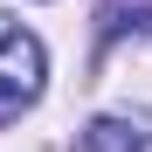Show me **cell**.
<instances>
[{
	"mask_svg": "<svg viewBox=\"0 0 152 152\" xmlns=\"http://www.w3.org/2000/svg\"><path fill=\"white\" fill-rule=\"evenodd\" d=\"M76 152H152V118L145 111H104L83 124Z\"/></svg>",
	"mask_w": 152,
	"mask_h": 152,
	"instance_id": "2",
	"label": "cell"
},
{
	"mask_svg": "<svg viewBox=\"0 0 152 152\" xmlns=\"http://www.w3.org/2000/svg\"><path fill=\"white\" fill-rule=\"evenodd\" d=\"M42 76H48L42 42L21 28V21H7V14H0V124H14V118L42 97Z\"/></svg>",
	"mask_w": 152,
	"mask_h": 152,
	"instance_id": "1",
	"label": "cell"
}]
</instances>
